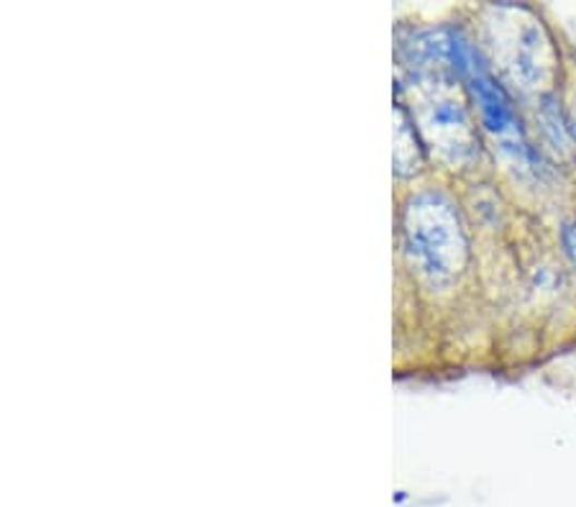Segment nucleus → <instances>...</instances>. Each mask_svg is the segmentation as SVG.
I'll use <instances>...</instances> for the list:
<instances>
[{"instance_id":"7ed1b4c3","label":"nucleus","mask_w":576,"mask_h":507,"mask_svg":"<svg viewBox=\"0 0 576 507\" xmlns=\"http://www.w3.org/2000/svg\"><path fill=\"white\" fill-rule=\"evenodd\" d=\"M428 129L439 138L446 152H452L454 159L467 157L475 146V134H471V123L464 113V108L452 98H435L428 108L425 116Z\"/></svg>"},{"instance_id":"f03ea898","label":"nucleus","mask_w":576,"mask_h":507,"mask_svg":"<svg viewBox=\"0 0 576 507\" xmlns=\"http://www.w3.org/2000/svg\"><path fill=\"white\" fill-rule=\"evenodd\" d=\"M452 60L456 62L461 75L467 77L471 93H475L487 131H490L507 152H513L515 157H528V144L526 138H523V129L518 119H515L509 98L505 95V90L494 83L490 72L484 70V64L479 62L475 49H471L467 41L454 39Z\"/></svg>"},{"instance_id":"20e7f679","label":"nucleus","mask_w":576,"mask_h":507,"mask_svg":"<svg viewBox=\"0 0 576 507\" xmlns=\"http://www.w3.org/2000/svg\"><path fill=\"white\" fill-rule=\"evenodd\" d=\"M564 249H566V256L572 259V264L576 267V224L566 226L564 229Z\"/></svg>"},{"instance_id":"f257e3e1","label":"nucleus","mask_w":576,"mask_h":507,"mask_svg":"<svg viewBox=\"0 0 576 507\" xmlns=\"http://www.w3.org/2000/svg\"><path fill=\"white\" fill-rule=\"evenodd\" d=\"M405 239L412 262L435 285L452 282L467 264V239L459 213L443 195L425 193L408 205Z\"/></svg>"},{"instance_id":"39448f33","label":"nucleus","mask_w":576,"mask_h":507,"mask_svg":"<svg viewBox=\"0 0 576 507\" xmlns=\"http://www.w3.org/2000/svg\"><path fill=\"white\" fill-rule=\"evenodd\" d=\"M574 134H576V100H574Z\"/></svg>"}]
</instances>
